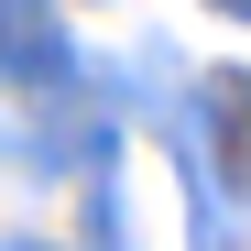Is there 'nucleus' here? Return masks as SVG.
Segmentation results:
<instances>
[]
</instances>
